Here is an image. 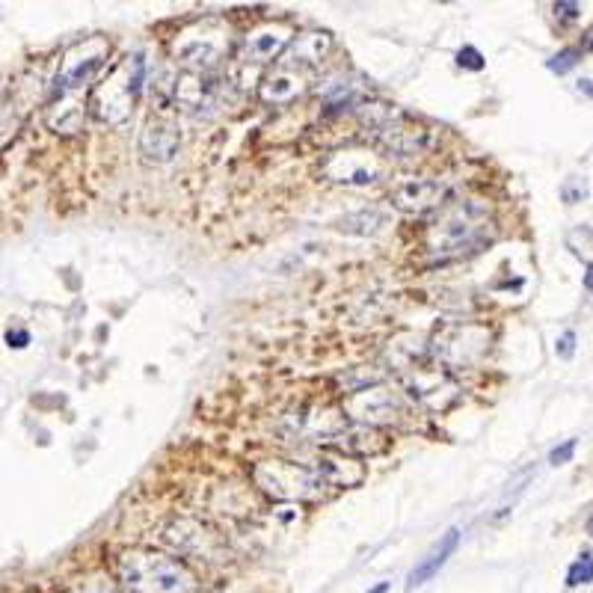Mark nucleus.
<instances>
[{"instance_id": "f704fd0d", "label": "nucleus", "mask_w": 593, "mask_h": 593, "mask_svg": "<svg viewBox=\"0 0 593 593\" xmlns=\"http://www.w3.org/2000/svg\"><path fill=\"white\" fill-rule=\"evenodd\" d=\"M86 593H116V591H110V588H107V591H104V588H95V591H86Z\"/></svg>"}, {"instance_id": "6ab92c4d", "label": "nucleus", "mask_w": 593, "mask_h": 593, "mask_svg": "<svg viewBox=\"0 0 593 593\" xmlns=\"http://www.w3.org/2000/svg\"><path fill=\"white\" fill-rule=\"evenodd\" d=\"M333 51V36L330 33H300L294 42H291V51H288V60L285 66L288 69H297V72H306L318 63L327 60V54Z\"/></svg>"}, {"instance_id": "c85d7f7f", "label": "nucleus", "mask_w": 593, "mask_h": 593, "mask_svg": "<svg viewBox=\"0 0 593 593\" xmlns=\"http://www.w3.org/2000/svg\"><path fill=\"white\" fill-rule=\"evenodd\" d=\"M555 350H558V356H564V359H570L573 353H576V333H564L561 339H558V344H555Z\"/></svg>"}, {"instance_id": "a211bd4d", "label": "nucleus", "mask_w": 593, "mask_h": 593, "mask_svg": "<svg viewBox=\"0 0 593 593\" xmlns=\"http://www.w3.org/2000/svg\"><path fill=\"white\" fill-rule=\"evenodd\" d=\"M457 546H460V528H448V531L439 537V543L424 555L422 561L413 567V573L407 576V591L422 588L424 582H430V579L445 567V561L457 552Z\"/></svg>"}, {"instance_id": "473e14b6", "label": "nucleus", "mask_w": 593, "mask_h": 593, "mask_svg": "<svg viewBox=\"0 0 593 593\" xmlns=\"http://www.w3.org/2000/svg\"><path fill=\"white\" fill-rule=\"evenodd\" d=\"M585 531H588V534H591V537H593V510H591V516L585 519Z\"/></svg>"}, {"instance_id": "0eeeda50", "label": "nucleus", "mask_w": 593, "mask_h": 593, "mask_svg": "<svg viewBox=\"0 0 593 593\" xmlns=\"http://www.w3.org/2000/svg\"><path fill=\"white\" fill-rule=\"evenodd\" d=\"M493 344V333L484 324H442L433 339L430 353L439 365L457 371V368H478Z\"/></svg>"}, {"instance_id": "aec40b11", "label": "nucleus", "mask_w": 593, "mask_h": 593, "mask_svg": "<svg viewBox=\"0 0 593 593\" xmlns=\"http://www.w3.org/2000/svg\"><path fill=\"white\" fill-rule=\"evenodd\" d=\"M312 466L327 481V487H359L365 481V466L356 457H347V454L318 457Z\"/></svg>"}, {"instance_id": "6e6552de", "label": "nucleus", "mask_w": 593, "mask_h": 593, "mask_svg": "<svg viewBox=\"0 0 593 593\" xmlns=\"http://www.w3.org/2000/svg\"><path fill=\"white\" fill-rule=\"evenodd\" d=\"M341 413H344L347 422L377 430V427L407 422L410 407H407V398L398 389L377 383V386H368V389H359V392L344 395Z\"/></svg>"}, {"instance_id": "5701e85b", "label": "nucleus", "mask_w": 593, "mask_h": 593, "mask_svg": "<svg viewBox=\"0 0 593 593\" xmlns=\"http://www.w3.org/2000/svg\"><path fill=\"white\" fill-rule=\"evenodd\" d=\"M593 582V552H582L570 570H567V585L570 588H579V585H591Z\"/></svg>"}, {"instance_id": "7ed1b4c3", "label": "nucleus", "mask_w": 593, "mask_h": 593, "mask_svg": "<svg viewBox=\"0 0 593 593\" xmlns=\"http://www.w3.org/2000/svg\"><path fill=\"white\" fill-rule=\"evenodd\" d=\"M146 84V57L137 51L125 60H119L98 84L92 86V113L104 125H125L137 107V98Z\"/></svg>"}, {"instance_id": "72a5a7b5", "label": "nucleus", "mask_w": 593, "mask_h": 593, "mask_svg": "<svg viewBox=\"0 0 593 593\" xmlns=\"http://www.w3.org/2000/svg\"><path fill=\"white\" fill-rule=\"evenodd\" d=\"M585 288L593 291V270H588V276H585Z\"/></svg>"}, {"instance_id": "39448f33", "label": "nucleus", "mask_w": 593, "mask_h": 593, "mask_svg": "<svg viewBox=\"0 0 593 593\" xmlns=\"http://www.w3.org/2000/svg\"><path fill=\"white\" fill-rule=\"evenodd\" d=\"M253 484L276 502H318L327 496V481L312 463L261 460L253 466Z\"/></svg>"}, {"instance_id": "f03ea898", "label": "nucleus", "mask_w": 593, "mask_h": 593, "mask_svg": "<svg viewBox=\"0 0 593 593\" xmlns=\"http://www.w3.org/2000/svg\"><path fill=\"white\" fill-rule=\"evenodd\" d=\"M116 579L128 593H193V570L175 555L155 549H128L116 558Z\"/></svg>"}, {"instance_id": "b1692460", "label": "nucleus", "mask_w": 593, "mask_h": 593, "mask_svg": "<svg viewBox=\"0 0 593 593\" xmlns=\"http://www.w3.org/2000/svg\"><path fill=\"white\" fill-rule=\"evenodd\" d=\"M579 60H582V51H579V48H564V51H558L552 60H546V69L555 72V75H567Z\"/></svg>"}, {"instance_id": "f257e3e1", "label": "nucleus", "mask_w": 593, "mask_h": 593, "mask_svg": "<svg viewBox=\"0 0 593 593\" xmlns=\"http://www.w3.org/2000/svg\"><path fill=\"white\" fill-rule=\"evenodd\" d=\"M496 238V220L484 199H460L439 211L424 232V253L433 264L481 253Z\"/></svg>"}, {"instance_id": "cd10ccee", "label": "nucleus", "mask_w": 593, "mask_h": 593, "mask_svg": "<svg viewBox=\"0 0 593 593\" xmlns=\"http://www.w3.org/2000/svg\"><path fill=\"white\" fill-rule=\"evenodd\" d=\"M555 15H561L564 21H576L582 15V6L573 0H561V3H555Z\"/></svg>"}, {"instance_id": "393cba45", "label": "nucleus", "mask_w": 593, "mask_h": 593, "mask_svg": "<svg viewBox=\"0 0 593 593\" xmlns=\"http://www.w3.org/2000/svg\"><path fill=\"white\" fill-rule=\"evenodd\" d=\"M561 199H564L567 205H576V202L588 199V181H585L582 175H570V178L561 184Z\"/></svg>"}, {"instance_id": "dca6fc26", "label": "nucleus", "mask_w": 593, "mask_h": 593, "mask_svg": "<svg viewBox=\"0 0 593 593\" xmlns=\"http://www.w3.org/2000/svg\"><path fill=\"white\" fill-rule=\"evenodd\" d=\"M291 42H294V30L288 24H264L244 36L241 57H244V63L264 66V63H273Z\"/></svg>"}, {"instance_id": "ddd939ff", "label": "nucleus", "mask_w": 593, "mask_h": 593, "mask_svg": "<svg viewBox=\"0 0 593 593\" xmlns=\"http://www.w3.org/2000/svg\"><path fill=\"white\" fill-rule=\"evenodd\" d=\"M451 196V184L442 178H398L389 190V199L404 214H427L436 208H445Z\"/></svg>"}, {"instance_id": "423d86ee", "label": "nucleus", "mask_w": 593, "mask_h": 593, "mask_svg": "<svg viewBox=\"0 0 593 593\" xmlns=\"http://www.w3.org/2000/svg\"><path fill=\"white\" fill-rule=\"evenodd\" d=\"M232 33L223 21L205 18L190 27H184L172 39V60L187 75H211L229 54Z\"/></svg>"}, {"instance_id": "1a4fd4ad", "label": "nucleus", "mask_w": 593, "mask_h": 593, "mask_svg": "<svg viewBox=\"0 0 593 593\" xmlns=\"http://www.w3.org/2000/svg\"><path fill=\"white\" fill-rule=\"evenodd\" d=\"M110 57V42L104 36H89L84 42H78L60 66V75L54 81L51 98H81L86 86L98 78V72L104 69Z\"/></svg>"}, {"instance_id": "a878e982", "label": "nucleus", "mask_w": 593, "mask_h": 593, "mask_svg": "<svg viewBox=\"0 0 593 593\" xmlns=\"http://www.w3.org/2000/svg\"><path fill=\"white\" fill-rule=\"evenodd\" d=\"M457 66H460V69H469V72H481L487 63H484V57H481V51H478V48L466 45V48H460V51H457Z\"/></svg>"}, {"instance_id": "f8f14e48", "label": "nucleus", "mask_w": 593, "mask_h": 593, "mask_svg": "<svg viewBox=\"0 0 593 593\" xmlns=\"http://www.w3.org/2000/svg\"><path fill=\"white\" fill-rule=\"evenodd\" d=\"M386 175V161L371 149H339L324 158L321 178L344 187H368Z\"/></svg>"}, {"instance_id": "c756f323", "label": "nucleus", "mask_w": 593, "mask_h": 593, "mask_svg": "<svg viewBox=\"0 0 593 593\" xmlns=\"http://www.w3.org/2000/svg\"><path fill=\"white\" fill-rule=\"evenodd\" d=\"M6 341H9V344H12V347H24V344H27V341H30V336H27V333H24V330H15V333H12V330H9V333H6Z\"/></svg>"}, {"instance_id": "4be33fe9", "label": "nucleus", "mask_w": 593, "mask_h": 593, "mask_svg": "<svg viewBox=\"0 0 593 593\" xmlns=\"http://www.w3.org/2000/svg\"><path fill=\"white\" fill-rule=\"evenodd\" d=\"M567 250H573L576 258H582L588 267L593 270V229L588 226H579L567 235Z\"/></svg>"}, {"instance_id": "2eb2a0df", "label": "nucleus", "mask_w": 593, "mask_h": 593, "mask_svg": "<svg viewBox=\"0 0 593 593\" xmlns=\"http://www.w3.org/2000/svg\"><path fill=\"white\" fill-rule=\"evenodd\" d=\"M178 149H181V134H178L172 119L155 116V119L146 122V128L140 134V155H143V161L164 167V164L175 161Z\"/></svg>"}, {"instance_id": "2f4dec72", "label": "nucleus", "mask_w": 593, "mask_h": 593, "mask_svg": "<svg viewBox=\"0 0 593 593\" xmlns=\"http://www.w3.org/2000/svg\"><path fill=\"white\" fill-rule=\"evenodd\" d=\"M579 92H585L588 98H593V81H588V78H582V81H579Z\"/></svg>"}, {"instance_id": "7c9ffc66", "label": "nucleus", "mask_w": 593, "mask_h": 593, "mask_svg": "<svg viewBox=\"0 0 593 593\" xmlns=\"http://www.w3.org/2000/svg\"><path fill=\"white\" fill-rule=\"evenodd\" d=\"M579 51L585 54V51H593V27H588L585 33H582V45H579Z\"/></svg>"}, {"instance_id": "bb28decb", "label": "nucleus", "mask_w": 593, "mask_h": 593, "mask_svg": "<svg viewBox=\"0 0 593 593\" xmlns=\"http://www.w3.org/2000/svg\"><path fill=\"white\" fill-rule=\"evenodd\" d=\"M573 454H576V439H567L564 445H558V448L549 451V463L552 466H564V463L573 460Z\"/></svg>"}, {"instance_id": "f3484780", "label": "nucleus", "mask_w": 593, "mask_h": 593, "mask_svg": "<svg viewBox=\"0 0 593 593\" xmlns=\"http://www.w3.org/2000/svg\"><path fill=\"white\" fill-rule=\"evenodd\" d=\"M306 75L297 72V69H276L273 75H267L261 86H258V95L264 104H273V107H285V104H294L303 92H306Z\"/></svg>"}, {"instance_id": "9b49d317", "label": "nucleus", "mask_w": 593, "mask_h": 593, "mask_svg": "<svg viewBox=\"0 0 593 593\" xmlns=\"http://www.w3.org/2000/svg\"><path fill=\"white\" fill-rule=\"evenodd\" d=\"M161 543L172 549L178 558H205V561H220L223 558V540L193 516L170 519L161 528Z\"/></svg>"}, {"instance_id": "9d476101", "label": "nucleus", "mask_w": 593, "mask_h": 593, "mask_svg": "<svg viewBox=\"0 0 593 593\" xmlns=\"http://www.w3.org/2000/svg\"><path fill=\"white\" fill-rule=\"evenodd\" d=\"M276 430L288 442H327V445H333L339 439V433L347 430V419H344L341 410H330V407H321V404H300L279 419Z\"/></svg>"}, {"instance_id": "412c9836", "label": "nucleus", "mask_w": 593, "mask_h": 593, "mask_svg": "<svg viewBox=\"0 0 593 593\" xmlns=\"http://www.w3.org/2000/svg\"><path fill=\"white\" fill-rule=\"evenodd\" d=\"M389 223V217L377 208H368V211H356V214H347L336 223V229L344 235H377L383 226Z\"/></svg>"}, {"instance_id": "20e7f679", "label": "nucleus", "mask_w": 593, "mask_h": 593, "mask_svg": "<svg viewBox=\"0 0 593 593\" xmlns=\"http://www.w3.org/2000/svg\"><path fill=\"white\" fill-rule=\"evenodd\" d=\"M362 122L371 131L374 143L395 158H419L436 146V131L416 122L413 116L395 110L392 104H365Z\"/></svg>"}, {"instance_id": "4468645a", "label": "nucleus", "mask_w": 593, "mask_h": 593, "mask_svg": "<svg viewBox=\"0 0 593 593\" xmlns=\"http://www.w3.org/2000/svg\"><path fill=\"white\" fill-rule=\"evenodd\" d=\"M404 380L410 386V395L419 398L430 410H442L457 398V386L448 380V374H442L439 368H430L424 362L410 368V371H404Z\"/></svg>"}]
</instances>
